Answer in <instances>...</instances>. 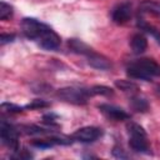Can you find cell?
Segmentation results:
<instances>
[{
    "label": "cell",
    "mask_w": 160,
    "mask_h": 160,
    "mask_svg": "<svg viewBox=\"0 0 160 160\" xmlns=\"http://www.w3.org/2000/svg\"><path fill=\"white\" fill-rule=\"evenodd\" d=\"M126 74L131 79L149 81L154 76H160V65L152 59H139L128 65Z\"/></svg>",
    "instance_id": "obj_1"
},
{
    "label": "cell",
    "mask_w": 160,
    "mask_h": 160,
    "mask_svg": "<svg viewBox=\"0 0 160 160\" xmlns=\"http://www.w3.org/2000/svg\"><path fill=\"white\" fill-rule=\"evenodd\" d=\"M126 130L129 134V146L136 152L149 154L150 146L148 144V135L144 128L136 122L129 121L126 124Z\"/></svg>",
    "instance_id": "obj_2"
},
{
    "label": "cell",
    "mask_w": 160,
    "mask_h": 160,
    "mask_svg": "<svg viewBox=\"0 0 160 160\" xmlns=\"http://www.w3.org/2000/svg\"><path fill=\"white\" fill-rule=\"evenodd\" d=\"M21 29H22V32H24V35L26 38H29L31 40H35L38 42L41 41L52 30L49 25H46V24L34 19V18H25V19H22Z\"/></svg>",
    "instance_id": "obj_3"
},
{
    "label": "cell",
    "mask_w": 160,
    "mask_h": 160,
    "mask_svg": "<svg viewBox=\"0 0 160 160\" xmlns=\"http://www.w3.org/2000/svg\"><path fill=\"white\" fill-rule=\"evenodd\" d=\"M91 95L90 89H82V88H62L58 91V96L71 104L76 105H84L88 102V98Z\"/></svg>",
    "instance_id": "obj_4"
},
{
    "label": "cell",
    "mask_w": 160,
    "mask_h": 160,
    "mask_svg": "<svg viewBox=\"0 0 160 160\" xmlns=\"http://www.w3.org/2000/svg\"><path fill=\"white\" fill-rule=\"evenodd\" d=\"M0 135H1L2 144L9 146L14 151H19L20 150V146H19V132L12 125H10V124H8L5 121H1Z\"/></svg>",
    "instance_id": "obj_5"
},
{
    "label": "cell",
    "mask_w": 160,
    "mask_h": 160,
    "mask_svg": "<svg viewBox=\"0 0 160 160\" xmlns=\"http://www.w3.org/2000/svg\"><path fill=\"white\" fill-rule=\"evenodd\" d=\"M102 136V130L96 126H84L72 134V139L80 142H92Z\"/></svg>",
    "instance_id": "obj_6"
},
{
    "label": "cell",
    "mask_w": 160,
    "mask_h": 160,
    "mask_svg": "<svg viewBox=\"0 0 160 160\" xmlns=\"http://www.w3.org/2000/svg\"><path fill=\"white\" fill-rule=\"evenodd\" d=\"M130 16H131V2L130 1H122L118 4L111 11V20L119 25L128 22Z\"/></svg>",
    "instance_id": "obj_7"
},
{
    "label": "cell",
    "mask_w": 160,
    "mask_h": 160,
    "mask_svg": "<svg viewBox=\"0 0 160 160\" xmlns=\"http://www.w3.org/2000/svg\"><path fill=\"white\" fill-rule=\"evenodd\" d=\"M98 108L106 118L115 120V121H122V120H128L130 118V115L124 109L111 105V104H100Z\"/></svg>",
    "instance_id": "obj_8"
},
{
    "label": "cell",
    "mask_w": 160,
    "mask_h": 160,
    "mask_svg": "<svg viewBox=\"0 0 160 160\" xmlns=\"http://www.w3.org/2000/svg\"><path fill=\"white\" fill-rule=\"evenodd\" d=\"M88 58V64L95 69H99V70H109L111 68V62L108 58L92 51L90 55L86 56Z\"/></svg>",
    "instance_id": "obj_9"
},
{
    "label": "cell",
    "mask_w": 160,
    "mask_h": 160,
    "mask_svg": "<svg viewBox=\"0 0 160 160\" xmlns=\"http://www.w3.org/2000/svg\"><path fill=\"white\" fill-rule=\"evenodd\" d=\"M68 45L71 49V51H74L76 54H80V55H85V56L90 55L94 51L88 44H85L84 41H81L79 39H69Z\"/></svg>",
    "instance_id": "obj_10"
},
{
    "label": "cell",
    "mask_w": 160,
    "mask_h": 160,
    "mask_svg": "<svg viewBox=\"0 0 160 160\" xmlns=\"http://www.w3.org/2000/svg\"><path fill=\"white\" fill-rule=\"evenodd\" d=\"M130 45H131V49H132L134 54H141L148 48V40L142 34H135L131 38Z\"/></svg>",
    "instance_id": "obj_11"
},
{
    "label": "cell",
    "mask_w": 160,
    "mask_h": 160,
    "mask_svg": "<svg viewBox=\"0 0 160 160\" xmlns=\"http://www.w3.org/2000/svg\"><path fill=\"white\" fill-rule=\"evenodd\" d=\"M139 11H141V12H148V14H152V15L160 18V1H155V0H144V1H141L140 5H139Z\"/></svg>",
    "instance_id": "obj_12"
},
{
    "label": "cell",
    "mask_w": 160,
    "mask_h": 160,
    "mask_svg": "<svg viewBox=\"0 0 160 160\" xmlns=\"http://www.w3.org/2000/svg\"><path fill=\"white\" fill-rule=\"evenodd\" d=\"M138 26L140 28V30H144L146 34L151 35V36L155 39V41H156L158 44H160V30H158L155 26H152V25L145 22L142 19H139V21H138Z\"/></svg>",
    "instance_id": "obj_13"
},
{
    "label": "cell",
    "mask_w": 160,
    "mask_h": 160,
    "mask_svg": "<svg viewBox=\"0 0 160 160\" xmlns=\"http://www.w3.org/2000/svg\"><path fill=\"white\" fill-rule=\"evenodd\" d=\"M130 104H131L132 109L136 110V111L145 112V111L149 109L148 101H146L144 98H141V96H132L131 100H130Z\"/></svg>",
    "instance_id": "obj_14"
},
{
    "label": "cell",
    "mask_w": 160,
    "mask_h": 160,
    "mask_svg": "<svg viewBox=\"0 0 160 160\" xmlns=\"http://www.w3.org/2000/svg\"><path fill=\"white\" fill-rule=\"evenodd\" d=\"M116 88H119L122 91H134L138 90V85L130 80H116L115 81Z\"/></svg>",
    "instance_id": "obj_15"
},
{
    "label": "cell",
    "mask_w": 160,
    "mask_h": 160,
    "mask_svg": "<svg viewBox=\"0 0 160 160\" xmlns=\"http://www.w3.org/2000/svg\"><path fill=\"white\" fill-rule=\"evenodd\" d=\"M91 91V95H112V89L109 88V86H105V85H95L90 89Z\"/></svg>",
    "instance_id": "obj_16"
},
{
    "label": "cell",
    "mask_w": 160,
    "mask_h": 160,
    "mask_svg": "<svg viewBox=\"0 0 160 160\" xmlns=\"http://www.w3.org/2000/svg\"><path fill=\"white\" fill-rule=\"evenodd\" d=\"M12 15V6L5 1L0 2V20H6Z\"/></svg>",
    "instance_id": "obj_17"
},
{
    "label": "cell",
    "mask_w": 160,
    "mask_h": 160,
    "mask_svg": "<svg viewBox=\"0 0 160 160\" xmlns=\"http://www.w3.org/2000/svg\"><path fill=\"white\" fill-rule=\"evenodd\" d=\"M25 108L24 106H19V105H15V104H11V102H2L1 104V110L4 112H21Z\"/></svg>",
    "instance_id": "obj_18"
},
{
    "label": "cell",
    "mask_w": 160,
    "mask_h": 160,
    "mask_svg": "<svg viewBox=\"0 0 160 160\" xmlns=\"http://www.w3.org/2000/svg\"><path fill=\"white\" fill-rule=\"evenodd\" d=\"M50 104L42 99H35L32 101H30L29 104H26L24 108L25 109H42V108H48Z\"/></svg>",
    "instance_id": "obj_19"
},
{
    "label": "cell",
    "mask_w": 160,
    "mask_h": 160,
    "mask_svg": "<svg viewBox=\"0 0 160 160\" xmlns=\"http://www.w3.org/2000/svg\"><path fill=\"white\" fill-rule=\"evenodd\" d=\"M112 155H114L115 158H120V159H126V158H128V155L125 154V151H124L121 148H119V146H114V149H112Z\"/></svg>",
    "instance_id": "obj_20"
},
{
    "label": "cell",
    "mask_w": 160,
    "mask_h": 160,
    "mask_svg": "<svg viewBox=\"0 0 160 160\" xmlns=\"http://www.w3.org/2000/svg\"><path fill=\"white\" fill-rule=\"evenodd\" d=\"M14 39H15V35L14 34H2L1 38H0V42H1V45H5L6 42L14 41Z\"/></svg>",
    "instance_id": "obj_21"
}]
</instances>
